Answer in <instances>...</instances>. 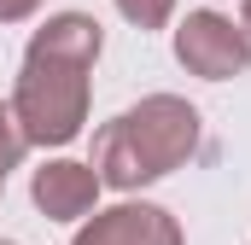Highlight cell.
I'll return each instance as SVG.
<instances>
[{"instance_id": "cell-1", "label": "cell", "mask_w": 251, "mask_h": 245, "mask_svg": "<svg viewBox=\"0 0 251 245\" xmlns=\"http://www.w3.org/2000/svg\"><path fill=\"white\" fill-rule=\"evenodd\" d=\"M100 59V24L82 12H59L35 29L24 76L12 94V117L29 146H64L88 122V70Z\"/></svg>"}, {"instance_id": "cell-2", "label": "cell", "mask_w": 251, "mask_h": 245, "mask_svg": "<svg viewBox=\"0 0 251 245\" xmlns=\"http://www.w3.org/2000/svg\"><path fill=\"white\" fill-rule=\"evenodd\" d=\"M199 146V111L176 94H152L134 111L100 128L94 140V175L100 187H140L181 170Z\"/></svg>"}, {"instance_id": "cell-3", "label": "cell", "mask_w": 251, "mask_h": 245, "mask_svg": "<svg viewBox=\"0 0 251 245\" xmlns=\"http://www.w3.org/2000/svg\"><path fill=\"white\" fill-rule=\"evenodd\" d=\"M176 59L187 64L193 76L228 82L251 70V41L222 18V12H187V24L176 29Z\"/></svg>"}, {"instance_id": "cell-4", "label": "cell", "mask_w": 251, "mask_h": 245, "mask_svg": "<svg viewBox=\"0 0 251 245\" xmlns=\"http://www.w3.org/2000/svg\"><path fill=\"white\" fill-rule=\"evenodd\" d=\"M76 245H181V228L158 204H117V210L94 216L76 234Z\"/></svg>"}, {"instance_id": "cell-5", "label": "cell", "mask_w": 251, "mask_h": 245, "mask_svg": "<svg viewBox=\"0 0 251 245\" xmlns=\"http://www.w3.org/2000/svg\"><path fill=\"white\" fill-rule=\"evenodd\" d=\"M35 204L53 216V222H76V216H88L94 210V198H100V175H94V164H47V170H35Z\"/></svg>"}, {"instance_id": "cell-6", "label": "cell", "mask_w": 251, "mask_h": 245, "mask_svg": "<svg viewBox=\"0 0 251 245\" xmlns=\"http://www.w3.org/2000/svg\"><path fill=\"white\" fill-rule=\"evenodd\" d=\"M117 12H123L134 29H164L170 12H176V0H117Z\"/></svg>"}, {"instance_id": "cell-7", "label": "cell", "mask_w": 251, "mask_h": 245, "mask_svg": "<svg viewBox=\"0 0 251 245\" xmlns=\"http://www.w3.org/2000/svg\"><path fill=\"white\" fill-rule=\"evenodd\" d=\"M29 152V140H24V128H18V117H12V105H0V175L18 164Z\"/></svg>"}, {"instance_id": "cell-8", "label": "cell", "mask_w": 251, "mask_h": 245, "mask_svg": "<svg viewBox=\"0 0 251 245\" xmlns=\"http://www.w3.org/2000/svg\"><path fill=\"white\" fill-rule=\"evenodd\" d=\"M35 6H41V0H0V24H24Z\"/></svg>"}, {"instance_id": "cell-9", "label": "cell", "mask_w": 251, "mask_h": 245, "mask_svg": "<svg viewBox=\"0 0 251 245\" xmlns=\"http://www.w3.org/2000/svg\"><path fill=\"white\" fill-rule=\"evenodd\" d=\"M240 35L251 41V0H246V12H240Z\"/></svg>"}, {"instance_id": "cell-10", "label": "cell", "mask_w": 251, "mask_h": 245, "mask_svg": "<svg viewBox=\"0 0 251 245\" xmlns=\"http://www.w3.org/2000/svg\"><path fill=\"white\" fill-rule=\"evenodd\" d=\"M0 187H6V175H0Z\"/></svg>"}]
</instances>
